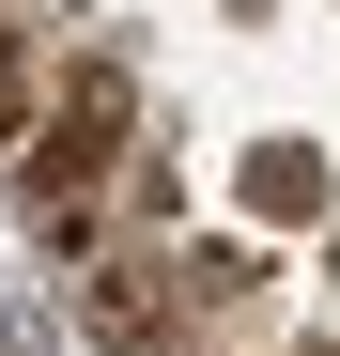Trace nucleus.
<instances>
[{
  "mask_svg": "<svg viewBox=\"0 0 340 356\" xmlns=\"http://www.w3.org/2000/svg\"><path fill=\"white\" fill-rule=\"evenodd\" d=\"M124 124H139L124 63H62V108L16 140V186H31V217L62 232V248H93V202H108V170H124Z\"/></svg>",
  "mask_w": 340,
  "mask_h": 356,
  "instance_id": "1",
  "label": "nucleus"
}]
</instances>
